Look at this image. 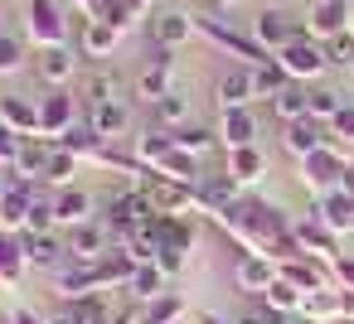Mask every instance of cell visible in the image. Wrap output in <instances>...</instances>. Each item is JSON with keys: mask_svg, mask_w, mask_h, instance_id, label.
<instances>
[{"mask_svg": "<svg viewBox=\"0 0 354 324\" xmlns=\"http://www.w3.org/2000/svg\"><path fill=\"white\" fill-rule=\"evenodd\" d=\"M25 39H35V49H64L73 39L59 0H25Z\"/></svg>", "mask_w": 354, "mask_h": 324, "instance_id": "6da1fadb", "label": "cell"}, {"mask_svg": "<svg viewBox=\"0 0 354 324\" xmlns=\"http://www.w3.org/2000/svg\"><path fill=\"white\" fill-rule=\"evenodd\" d=\"M277 63L286 68V78H291V83H315V78L330 68V59H325V44H320V39H310V34L291 39V44L277 54Z\"/></svg>", "mask_w": 354, "mask_h": 324, "instance_id": "7a4b0ae2", "label": "cell"}, {"mask_svg": "<svg viewBox=\"0 0 354 324\" xmlns=\"http://www.w3.org/2000/svg\"><path fill=\"white\" fill-rule=\"evenodd\" d=\"M107 213H112V218H107V232H112V237L127 247V237H131V232H136V227H141V223H146L156 208H151V194L136 184V189H122V194L107 203Z\"/></svg>", "mask_w": 354, "mask_h": 324, "instance_id": "3957f363", "label": "cell"}, {"mask_svg": "<svg viewBox=\"0 0 354 324\" xmlns=\"http://www.w3.org/2000/svg\"><path fill=\"white\" fill-rule=\"evenodd\" d=\"M194 30H199L204 39H214L218 49H228V54H233L238 63H248V68H257V63H267V59H272V54H267V49H262L252 34H238V30H228V25H223V20H214V15L194 20Z\"/></svg>", "mask_w": 354, "mask_h": 324, "instance_id": "277c9868", "label": "cell"}, {"mask_svg": "<svg viewBox=\"0 0 354 324\" xmlns=\"http://www.w3.org/2000/svg\"><path fill=\"white\" fill-rule=\"evenodd\" d=\"M344 165H349V155H344L339 145H320L315 155H306V160H301V184H306V189H315V194H330V189H339Z\"/></svg>", "mask_w": 354, "mask_h": 324, "instance_id": "5b68a950", "label": "cell"}, {"mask_svg": "<svg viewBox=\"0 0 354 324\" xmlns=\"http://www.w3.org/2000/svg\"><path fill=\"white\" fill-rule=\"evenodd\" d=\"M277 276L291 281L301 295H315V290H330V285H335V271H330V261H320V256H291V261L277 266Z\"/></svg>", "mask_w": 354, "mask_h": 324, "instance_id": "8992f818", "label": "cell"}, {"mask_svg": "<svg viewBox=\"0 0 354 324\" xmlns=\"http://www.w3.org/2000/svg\"><path fill=\"white\" fill-rule=\"evenodd\" d=\"M97 285H107V281H102V261H93V266H88V261H64L59 276H54V290H59L68 305L83 300V295H93Z\"/></svg>", "mask_w": 354, "mask_h": 324, "instance_id": "52a82bcc", "label": "cell"}, {"mask_svg": "<svg viewBox=\"0 0 354 324\" xmlns=\"http://www.w3.org/2000/svg\"><path fill=\"white\" fill-rule=\"evenodd\" d=\"M107 242H112L107 223H83V227H73V232H68V242H64V247H68V261H88V266H93V261H107V256H112V247H107Z\"/></svg>", "mask_w": 354, "mask_h": 324, "instance_id": "ba28073f", "label": "cell"}, {"mask_svg": "<svg viewBox=\"0 0 354 324\" xmlns=\"http://www.w3.org/2000/svg\"><path fill=\"white\" fill-rule=\"evenodd\" d=\"M301 34H306V30H301V25H291L281 10H262V15L252 20V39H257V44H262L272 59H277V54H281L291 39H301Z\"/></svg>", "mask_w": 354, "mask_h": 324, "instance_id": "9c48e42d", "label": "cell"}, {"mask_svg": "<svg viewBox=\"0 0 354 324\" xmlns=\"http://www.w3.org/2000/svg\"><path fill=\"white\" fill-rule=\"evenodd\" d=\"M310 218H320V223H325L335 237L354 232V194H344V189L320 194V199H315V208H310Z\"/></svg>", "mask_w": 354, "mask_h": 324, "instance_id": "30bf717a", "label": "cell"}, {"mask_svg": "<svg viewBox=\"0 0 354 324\" xmlns=\"http://www.w3.org/2000/svg\"><path fill=\"white\" fill-rule=\"evenodd\" d=\"M35 73L59 92L64 83H73V73H78V49H35Z\"/></svg>", "mask_w": 354, "mask_h": 324, "instance_id": "8fae6325", "label": "cell"}, {"mask_svg": "<svg viewBox=\"0 0 354 324\" xmlns=\"http://www.w3.org/2000/svg\"><path fill=\"white\" fill-rule=\"evenodd\" d=\"M20 237V252L30 266H44V271H59L68 261V247L54 237V232H15Z\"/></svg>", "mask_w": 354, "mask_h": 324, "instance_id": "7c38bea8", "label": "cell"}, {"mask_svg": "<svg viewBox=\"0 0 354 324\" xmlns=\"http://www.w3.org/2000/svg\"><path fill=\"white\" fill-rule=\"evenodd\" d=\"M233 281H238V290H248V295H267V285L277 281V261L262 256V252H243L238 266H233Z\"/></svg>", "mask_w": 354, "mask_h": 324, "instance_id": "4fadbf2b", "label": "cell"}, {"mask_svg": "<svg viewBox=\"0 0 354 324\" xmlns=\"http://www.w3.org/2000/svg\"><path fill=\"white\" fill-rule=\"evenodd\" d=\"M68 126H73V97L59 88V92H49V97L39 102V131H35V136H39V141H59Z\"/></svg>", "mask_w": 354, "mask_h": 324, "instance_id": "5bb4252c", "label": "cell"}, {"mask_svg": "<svg viewBox=\"0 0 354 324\" xmlns=\"http://www.w3.org/2000/svg\"><path fill=\"white\" fill-rule=\"evenodd\" d=\"M238 189H243V184H238L228 170H223V174H199V184H194L199 208H204V213H214V218H218L228 203H238Z\"/></svg>", "mask_w": 354, "mask_h": 324, "instance_id": "9a60e30c", "label": "cell"}, {"mask_svg": "<svg viewBox=\"0 0 354 324\" xmlns=\"http://www.w3.org/2000/svg\"><path fill=\"white\" fill-rule=\"evenodd\" d=\"M291 232H296V242H301L306 256H320V261H335L339 256V237L320 218H301V223H291Z\"/></svg>", "mask_w": 354, "mask_h": 324, "instance_id": "2e32d148", "label": "cell"}, {"mask_svg": "<svg viewBox=\"0 0 354 324\" xmlns=\"http://www.w3.org/2000/svg\"><path fill=\"white\" fill-rule=\"evenodd\" d=\"M349 30V0H320V6L310 10V20H306V34L310 39H335V34H344Z\"/></svg>", "mask_w": 354, "mask_h": 324, "instance_id": "e0dca14e", "label": "cell"}, {"mask_svg": "<svg viewBox=\"0 0 354 324\" xmlns=\"http://www.w3.org/2000/svg\"><path fill=\"white\" fill-rule=\"evenodd\" d=\"M281 141H286V150H291L296 160H306V155H315L320 145H330V136H325V126H320L315 117H301V121H286V131H281Z\"/></svg>", "mask_w": 354, "mask_h": 324, "instance_id": "ac0fdd59", "label": "cell"}, {"mask_svg": "<svg viewBox=\"0 0 354 324\" xmlns=\"http://www.w3.org/2000/svg\"><path fill=\"white\" fill-rule=\"evenodd\" d=\"M83 223H93V199H88L83 189H59V194H54V227L73 232V227H83Z\"/></svg>", "mask_w": 354, "mask_h": 324, "instance_id": "d6986e66", "label": "cell"}, {"mask_svg": "<svg viewBox=\"0 0 354 324\" xmlns=\"http://www.w3.org/2000/svg\"><path fill=\"white\" fill-rule=\"evenodd\" d=\"M218 112H228V107H248V102H257V92H252V68L248 63H238V68H228L223 78H218Z\"/></svg>", "mask_w": 354, "mask_h": 324, "instance_id": "ffe728a7", "label": "cell"}, {"mask_svg": "<svg viewBox=\"0 0 354 324\" xmlns=\"http://www.w3.org/2000/svg\"><path fill=\"white\" fill-rule=\"evenodd\" d=\"M218 141L228 150H243V145H257V117L248 107H228L223 121H218Z\"/></svg>", "mask_w": 354, "mask_h": 324, "instance_id": "44dd1931", "label": "cell"}, {"mask_svg": "<svg viewBox=\"0 0 354 324\" xmlns=\"http://www.w3.org/2000/svg\"><path fill=\"white\" fill-rule=\"evenodd\" d=\"M117 39H122V30L107 25V20H83V25H78V54H83V59H102V54H112Z\"/></svg>", "mask_w": 354, "mask_h": 324, "instance_id": "7402d4cb", "label": "cell"}, {"mask_svg": "<svg viewBox=\"0 0 354 324\" xmlns=\"http://www.w3.org/2000/svg\"><path fill=\"white\" fill-rule=\"evenodd\" d=\"M88 126H93V136L97 141H117V136H127V126H131V112L122 107V102H102V107H88Z\"/></svg>", "mask_w": 354, "mask_h": 324, "instance_id": "603a6c76", "label": "cell"}, {"mask_svg": "<svg viewBox=\"0 0 354 324\" xmlns=\"http://www.w3.org/2000/svg\"><path fill=\"white\" fill-rule=\"evenodd\" d=\"M189 34H194V20H189L185 10H165V15L151 20V39H156L160 49H180V44H189Z\"/></svg>", "mask_w": 354, "mask_h": 324, "instance_id": "cb8c5ba5", "label": "cell"}, {"mask_svg": "<svg viewBox=\"0 0 354 324\" xmlns=\"http://www.w3.org/2000/svg\"><path fill=\"white\" fill-rule=\"evenodd\" d=\"M151 126L156 131H180V126H189V97L175 88V92H165L156 107H151Z\"/></svg>", "mask_w": 354, "mask_h": 324, "instance_id": "d4e9b609", "label": "cell"}, {"mask_svg": "<svg viewBox=\"0 0 354 324\" xmlns=\"http://www.w3.org/2000/svg\"><path fill=\"white\" fill-rule=\"evenodd\" d=\"M54 141H35V136H25V145H20V160L10 165L15 174H25V179H44V170H49V160H54Z\"/></svg>", "mask_w": 354, "mask_h": 324, "instance_id": "484cf974", "label": "cell"}, {"mask_svg": "<svg viewBox=\"0 0 354 324\" xmlns=\"http://www.w3.org/2000/svg\"><path fill=\"white\" fill-rule=\"evenodd\" d=\"M0 126H10L15 136H35L39 131V107L25 97H0Z\"/></svg>", "mask_w": 354, "mask_h": 324, "instance_id": "4316f807", "label": "cell"}, {"mask_svg": "<svg viewBox=\"0 0 354 324\" xmlns=\"http://www.w3.org/2000/svg\"><path fill=\"white\" fill-rule=\"evenodd\" d=\"M272 112L281 117V126H286V121L310 117V88H306V83H286V88L272 97Z\"/></svg>", "mask_w": 354, "mask_h": 324, "instance_id": "83f0119b", "label": "cell"}, {"mask_svg": "<svg viewBox=\"0 0 354 324\" xmlns=\"http://www.w3.org/2000/svg\"><path fill=\"white\" fill-rule=\"evenodd\" d=\"M339 314H344V290H339V285L315 290V295H306V305H301V319H315V324H330V319H339Z\"/></svg>", "mask_w": 354, "mask_h": 324, "instance_id": "f1b7e54d", "label": "cell"}, {"mask_svg": "<svg viewBox=\"0 0 354 324\" xmlns=\"http://www.w3.org/2000/svg\"><path fill=\"white\" fill-rule=\"evenodd\" d=\"M25 252H20V237L15 232H0V285L6 290H15L20 285V276H25Z\"/></svg>", "mask_w": 354, "mask_h": 324, "instance_id": "f546056e", "label": "cell"}, {"mask_svg": "<svg viewBox=\"0 0 354 324\" xmlns=\"http://www.w3.org/2000/svg\"><path fill=\"white\" fill-rule=\"evenodd\" d=\"M165 92H175V73H170V63H151V68L136 78V97H141L146 107H156Z\"/></svg>", "mask_w": 354, "mask_h": 324, "instance_id": "4dcf8cb0", "label": "cell"}, {"mask_svg": "<svg viewBox=\"0 0 354 324\" xmlns=\"http://www.w3.org/2000/svg\"><path fill=\"white\" fill-rule=\"evenodd\" d=\"M228 174H233L238 184H257V179L267 174V155H262L257 145H243V150H228Z\"/></svg>", "mask_w": 354, "mask_h": 324, "instance_id": "1f68e13d", "label": "cell"}, {"mask_svg": "<svg viewBox=\"0 0 354 324\" xmlns=\"http://www.w3.org/2000/svg\"><path fill=\"white\" fill-rule=\"evenodd\" d=\"M156 174L160 179H175V184H199V155H189V150H170L160 165H156Z\"/></svg>", "mask_w": 354, "mask_h": 324, "instance_id": "d6a6232c", "label": "cell"}, {"mask_svg": "<svg viewBox=\"0 0 354 324\" xmlns=\"http://www.w3.org/2000/svg\"><path fill=\"white\" fill-rule=\"evenodd\" d=\"M170 150H175V131H156V126H151L146 136H136V160H141L146 170H156Z\"/></svg>", "mask_w": 354, "mask_h": 324, "instance_id": "836d02e7", "label": "cell"}, {"mask_svg": "<svg viewBox=\"0 0 354 324\" xmlns=\"http://www.w3.org/2000/svg\"><path fill=\"white\" fill-rule=\"evenodd\" d=\"M286 83H291V78H286V68H281L277 59H267V63H257V68H252V92H257V97H267V102H272Z\"/></svg>", "mask_w": 354, "mask_h": 324, "instance_id": "e575fe53", "label": "cell"}, {"mask_svg": "<svg viewBox=\"0 0 354 324\" xmlns=\"http://www.w3.org/2000/svg\"><path fill=\"white\" fill-rule=\"evenodd\" d=\"M78 97H83L88 107H102V102H117V78L97 68V73H88V78L78 83Z\"/></svg>", "mask_w": 354, "mask_h": 324, "instance_id": "d590c367", "label": "cell"}, {"mask_svg": "<svg viewBox=\"0 0 354 324\" xmlns=\"http://www.w3.org/2000/svg\"><path fill=\"white\" fill-rule=\"evenodd\" d=\"M136 300H160V290H165V271L156 266V261H141L136 266V276H131V285H127Z\"/></svg>", "mask_w": 354, "mask_h": 324, "instance_id": "8d00e7d4", "label": "cell"}, {"mask_svg": "<svg viewBox=\"0 0 354 324\" xmlns=\"http://www.w3.org/2000/svg\"><path fill=\"white\" fill-rule=\"evenodd\" d=\"M262 300H267L272 310H281V314H301V305H306V295H301L291 281H281V276L267 285V295H262Z\"/></svg>", "mask_w": 354, "mask_h": 324, "instance_id": "74e56055", "label": "cell"}, {"mask_svg": "<svg viewBox=\"0 0 354 324\" xmlns=\"http://www.w3.org/2000/svg\"><path fill=\"white\" fill-rule=\"evenodd\" d=\"M339 107H344V97H339L335 88H310V117H315L320 126H330Z\"/></svg>", "mask_w": 354, "mask_h": 324, "instance_id": "f35d334b", "label": "cell"}, {"mask_svg": "<svg viewBox=\"0 0 354 324\" xmlns=\"http://www.w3.org/2000/svg\"><path fill=\"white\" fill-rule=\"evenodd\" d=\"M214 141H218V136H214L209 126H180V131H175V145H180V150H189V155L214 150Z\"/></svg>", "mask_w": 354, "mask_h": 324, "instance_id": "ab89813d", "label": "cell"}, {"mask_svg": "<svg viewBox=\"0 0 354 324\" xmlns=\"http://www.w3.org/2000/svg\"><path fill=\"white\" fill-rule=\"evenodd\" d=\"M68 310H73V324H112V310H107L97 295H83V300H73Z\"/></svg>", "mask_w": 354, "mask_h": 324, "instance_id": "60d3db41", "label": "cell"}, {"mask_svg": "<svg viewBox=\"0 0 354 324\" xmlns=\"http://www.w3.org/2000/svg\"><path fill=\"white\" fill-rule=\"evenodd\" d=\"M325 59H330L335 68H349V73H354V30H344V34L325 39Z\"/></svg>", "mask_w": 354, "mask_h": 324, "instance_id": "b9f144b4", "label": "cell"}, {"mask_svg": "<svg viewBox=\"0 0 354 324\" xmlns=\"http://www.w3.org/2000/svg\"><path fill=\"white\" fill-rule=\"evenodd\" d=\"M175 319H185V305H180L175 295H160V300H151V310L141 314V324H175Z\"/></svg>", "mask_w": 354, "mask_h": 324, "instance_id": "7bdbcfd3", "label": "cell"}, {"mask_svg": "<svg viewBox=\"0 0 354 324\" xmlns=\"http://www.w3.org/2000/svg\"><path fill=\"white\" fill-rule=\"evenodd\" d=\"M20 68H25V39L0 34V73H20Z\"/></svg>", "mask_w": 354, "mask_h": 324, "instance_id": "ee69618b", "label": "cell"}, {"mask_svg": "<svg viewBox=\"0 0 354 324\" xmlns=\"http://www.w3.org/2000/svg\"><path fill=\"white\" fill-rule=\"evenodd\" d=\"M291 319H296V314H281V310H272L267 300H257V305H248L233 324H291Z\"/></svg>", "mask_w": 354, "mask_h": 324, "instance_id": "f6af8a7d", "label": "cell"}, {"mask_svg": "<svg viewBox=\"0 0 354 324\" xmlns=\"http://www.w3.org/2000/svg\"><path fill=\"white\" fill-rule=\"evenodd\" d=\"M68 174H78V160H73L68 150H54V160H49V170H44V184L68 189Z\"/></svg>", "mask_w": 354, "mask_h": 324, "instance_id": "bcb514c9", "label": "cell"}, {"mask_svg": "<svg viewBox=\"0 0 354 324\" xmlns=\"http://www.w3.org/2000/svg\"><path fill=\"white\" fill-rule=\"evenodd\" d=\"M335 141H344L349 150H354V102H344L339 112H335V121H330V145Z\"/></svg>", "mask_w": 354, "mask_h": 324, "instance_id": "7dc6e473", "label": "cell"}, {"mask_svg": "<svg viewBox=\"0 0 354 324\" xmlns=\"http://www.w3.org/2000/svg\"><path fill=\"white\" fill-rule=\"evenodd\" d=\"M20 145H25V136H15L10 126H0V165H15L20 160Z\"/></svg>", "mask_w": 354, "mask_h": 324, "instance_id": "c3c4849f", "label": "cell"}, {"mask_svg": "<svg viewBox=\"0 0 354 324\" xmlns=\"http://www.w3.org/2000/svg\"><path fill=\"white\" fill-rule=\"evenodd\" d=\"M330 271H335V285H339V290H354V256H349V252H339V256L330 261Z\"/></svg>", "mask_w": 354, "mask_h": 324, "instance_id": "681fc988", "label": "cell"}, {"mask_svg": "<svg viewBox=\"0 0 354 324\" xmlns=\"http://www.w3.org/2000/svg\"><path fill=\"white\" fill-rule=\"evenodd\" d=\"M156 266H160L165 276H180V271H185V252H180V247H160Z\"/></svg>", "mask_w": 354, "mask_h": 324, "instance_id": "f907efd6", "label": "cell"}, {"mask_svg": "<svg viewBox=\"0 0 354 324\" xmlns=\"http://www.w3.org/2000/svg\"><path fill=\"white\" fill-rule=\"evenodd\" d=\"M68 6H78V10H88V20H93V15H102V10L112 6V0H68Z\"/></svg>", "mask_w": 354, "mask_h": 324, "instance_id": "816d5d0a", "label": "cell"}, {"mask_svg": "<svg viewBox=\"0 0 354 324\" xmlns=\"http://www.w3.org/2000/svg\"><path fill=\"white\" fill-rule=\"evenodd\" d=\"M339 189H344V194H354V160L344 165V179H339Z\"/></svg>", "mask_w": 354, "mask_h": 324, "instance_id": "f5cc1de1", "label": "cell"}, {"mask_svg": "<svg viewBox=\"0 0 354 324\" xmlns=\"http://www.w3.org/2000/svg\"><path fill=\"white\" fill-rule=\"evenodd\" d=\"M122 6H127L131 15H146V10H151V0H122Z\"/></svg>", "mask_w": 354, "mask_h": 324, "instance_id": "db71d44e", "label": "cell"}, {"mask_svg": "<svg viewBox=\"0 0 354 324\" xmlns=\"http://www.w3.org/2000/svg\"><path fill=\"white\" fill-rule=\"evenodd\" d=\"M44 324H73V310H64V314H54V319H44Z\"/></svg>", "mask_w": 354, "mask_h": 324, "instance_id": "11a10c76", "label": "cell"}, {"mask_svg": "<svg viewBox=\"0 0 354 324\" xmlns=\"http://www.w3.org/2000/svg\"><path fill=\"white\" fill-rule=\"evenodd\" d=\"M112 324H136V314H131V310H122V314H117Z\"/></svg>", "mask_w": 354, "mask_h": 324, "instance_id": "9f6ffc18", "label": "cell"}, {"mask_svg": "<svg viewBox=\"0 0 354 324\" xmlns=\"http://www.w3.org/2000/svg\"><path fill=\"white\" fill-rule=\"evenodd\" d=\"M194 324H228V319H218V314H199Z\"/></svg>", "mask_w": 354, "mask_h": 324, "instance_id": "6f0895ef", "label": "cell"}, {"mask_svg": "<svg viewBox=\"0 0 354 324\" xmlns=\"http://www.w3.org/2000/svg\"><path fill=\"white\" fill-rule=\"evenodd\" d=\"M209 6H218V10H233V6H238V0H209Z\"/></svg>", "mask_w": 354, "mask_h": 324, "instance_id": "680465c9", "label": "cell"}, {"mask_svg": "<svg viewBox=\"0 0 354 324\" xmlns=\"http://www.w3.org/2000/svg\"><path fill=\"white\" fill-rule=\"evenodd\" d=\"M330 324H354V314H339V319H330Z\"/></svg>", "mask_w": 354, "mask_h": 324, "instance_id": "91938a15", "label": "cell"}, {"mask_svg": "<svg viewBox=\"0 0 354 324\" xmlns=\"http://www.w3.org/2000/svg\"><path fill=\"white\" fill-rule=\"evenodd\" d=\"M291 324H315V319H301V314H296V319H291Z\"/></svg>", "mask_w": 354, "mask_h": 324, "instance_id": "94428289", "label": "cell"}, {"mask_svg": "<svg viewBox=\"0 0 354 324\" xmlns=\"http://www.w3.org/2000/svg\"><path fill=\"white\" fill-rule=\"evenodd\" d=\"M175 324H189V319H175Z\"/></svg>", "mask_w": 354, "mask_h": 324, "instance_id": "6125c7cd", "label": "cell"}, {"mask_svg": "<svg viewBox=\"0 0 354 324\" xmlns=\"http://www.w3.org/2000/svg\"><path fill=\"white\" fill-rule=\"evenodd\" d=\"M349 160H354V155H349Z\"/></svg>", "mask_w": 354, "mask_h": 324, "instance_id": "be15d7a7", "label": "cell"}]
</instances>
